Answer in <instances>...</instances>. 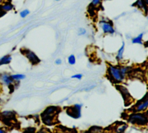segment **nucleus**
I'll return each mask as SVG.
<instances>
[{
  "label": "nucleus",
  "mask_w": 148,
  "mask_h": 133,
  "mask_svg": "<svg viewBox=\"0 0 148 133\" xmlns=\"http://www.w3.org/2000/svg\"><path fill=\"white\" fill-rule=\"evenodd\" d=\"M102 128L97 126H93L89 129L88 132H99L102 131Z\"/></svg>",
  "instance_id": "obj_17"
},
{
  "label": "nucleus",
  "mask_w": 148,
  "mask_h": 133,
  "mask_svg": "<svg viewBox=\"0 0 148 133\" xmlns=\"http://www.w3.org/2000/svg\"><path fill=\"white\" fill-rule=\"evenodd\" d=\"M29 13V11L28 9H24V10H22L21 12H20V15L21 17L24 18V17H25Z\"/></svg>",
  "instance_id": "obj_19"
},
{
  "label": "nucleus",
  "mask_w": 148,
  "mask_h": 133,
  "mask_svg": "<svg viewBox=\"0 0 148 133\" xmlns=\"http://www.w3.org/2000/svg\"><path fill=\"white\" fill-rule=\"evenodd\" d=\"M148 106V99L147 96V94L145 95L144 98H143L140 100H138L136 103L134 105V109H133V112L134 113L140 112L145 110Z\"/></svg>",
  "instance_id": "obj_7"
},
{
  "label": "nucleus",
  "mask_w": 148,
  "mask_h": 133,
  "mask_svg": "<svg viewBox=\"0 0 148 133\" xmlns=\"http://www.w3.org/2000/svg\"><path fill=\"white\" fill-rule=\"evenodd\" d=\"M128 122L135 125H144L147 124V112L145 113H134L130 115L128 117Z\"/></svg>",
  "instance_id": "obj_2"
},
{
  "label": "nucleus",
  "mask_w": 148,
  "mask_h": 133,
  "mask_svg": "<svg viewBox=\"0 0 148 133\" xmlns=\"http://www.w3.org/2000/svg\"><path fill=\"white\" fill-rule=\"evenodd\" d=\"M61 59H57L56 60V62H55V63L57 64H60L61 63Z\"/></svg>",
  "instance_id": "obj_24"
},
{
  "label": "nucleus",
  "mask_w": 148,
  "mask_h": 133,
  "mask_svg": "<svg viewBox=\"0 0 148 133\" xmlns=\"http://www.w3.org/2000/svg\"><path fill=\"white\" fill-rule=\"evenodd\" d=\"M12 56L10 55H6L0 58V66L9 64L12 61Z\"/></svg>",
  "instance_id": "obj_12"
},
{
  "label": "nucleus",
  "mask_w": 148,
  "mask_h": 133,
  "mask_svg": "<svg viewBox=\"0 0 148 133\" xmlns=\"http://www.w3.org/2000/svg\"><path fill=\"white\" fill-rule=\"evenodd\" d=\"M82 74H76L75 75H73L71 77L72 78H77V79H79V80H80L82 77Z\"/></svg>",
  "instance_id": "obj_23"
},
{
  "label": "nucleus",
  "mask_w": 148,
  "mask_h": 133,
  "mask_svg": "<svg viewBox=\"0 0 148 133\" xmlns=\"http://www.w3.org/2000/svg\"><path fill=\"white\" fill-rule=\"evenodd\" d=\"M68 63L70 64H74L76 62V59H75V57L73 55H71L69 57H68Z\"/></svg>",
  "instance_id": "obj_18"
},
{
  "label": "nucleus",
  "mask_w": 148,
  "mask_h": 133,
  "mask_svg": "<svg viewBox=\"0 0 148 133\" xmlns=\"http://www.w3.org/2000/svg\"><path fill=\"white\" fill-rule=\"evenodd\" d=\"M13 8V5L12 4H11L10 3L8 2V3H6L3 4V5H2L0 7V10L2 12H8V11L11 10Z\"/></svg>",
  "instance_id": "obj_13"
},
{
  "label": "nucleus",
  "mask_w": 148,
  "mask_h": 133,
  "mask_svg": "<svg viewBox=\"0 0 148 133\" xmlns=\"http://www.w3.org/2000/svg\"><path fill=\"white\" fill-rule=\"evenodd\" d=\"M61 112V109L58 106H50L42 113L41 117L43 123L47 125H51L57 122V115Z\"/></svg>",
  "instance_id": "obj_1"
},
{
  "label": "nucleus",
  "mask_w": 148,
  "mask_h": 133,
  "mask_svg": "<svg viewBox=\"0 0 148 133\" xmlns=\"http://www.w3.org/2000/svg\"><path fill=\"white\" fill-rule=\"evenodd\" d=\"M35 131V128L33 127H29L27 128H25V130L24 131V132H34Z\"/></svg>",
  "instance_id": "obj_22"
},
{
  "label": "nucleus",
  "mask_w": 148,
  "mask_h": 133,
  "mask_svg": "<svg viewBox=\"0 0 148 133\" xmlns=\"http://www.w3.org/2000/svg\"><path fill=\"white\" fill-rule=\"evenodd\" d=\"M109 77L111 78V81L114 83H119L123 81L124 77L122 76L120 69L116 67L110 66L108 69Z\"/></svg>",
  "instance_id": "obj_3"
},
{
  "label": "nucleus",
  "mask_w": 148,
  "mask_h": 133,
  "mask_svg": "<svg viewBox=\"0 0 148 133\" xmlns=\"http://www.w3.org/2000/svg\"><path fill=\"white\" fill-rule=\"evenodd\" d=\"M0 117L2 120L7 124L11 123L13 120H16V114L13 111L5 110L1 113Z\"/></svg>",
  "instance_id": "obj_8"
},
{
  "label": "nucleus",
  "mask_w": 148,
  "mask_h": 133,
  "mask_svg": "<svg viewBox=\"0 0 148 133\" xmlns=\"http://www.w3.org/2000/svg\"><path fill=\"white\" fill-rule=\"evenodd\" d=\"M102 28L104 33L113 34L114 33V30L111 23L105 21H102Z\"/></svg>",
  "instance_id": "obj_10"
},
{
  "label": "nucleus",
  "mask_w": 148,
  "mask_h": 133,
  "mask_svg": "<svg viewBox=\"0 0 148 133\" xmlns=\"http://www.w3.org/2000/svg\"><path fill=\"white\" fill-rule=\"evenodd\" d=\"M143 34L141 33L139 35H138L136 37L132 39V42L133 44H142V37H143Z\"/></svg>",
  "instance_id": "obj_16"
},
{
  "label": "nucleus",
  "mask_w": 148,
  "mask_h": 133,
  "mask_svg": "<svg viewBox=\"0 0 148 133\" xmlns=\"http://www.w3.org/2000/svg\"><path fill=\"white\" fill-rule=\"evenodd\" d=\"M100 2H101V0H92L91 5L92 6H97L100 3Z\"/></svg>",
  "instance_id": "obj_20"
},
{
  "label": "nucleus",
  "mask_w": 148,
  "mask_h": 133,
  "mask_svg": "<svg viewBox=\"0 0 148 133\" xmlns=\"http://www.w3.org/2000/svg\"><path fill=\"white\" fill-rule=\"evenodd\" d=\"M147 5L145 3V2L143 1V0H137L132 6H136L139 9H142L145 10V13H147Z\"/></svg>",
  "instance_id": "obj_11"
},
{
  "label": "nucleus",
  "mask_w": 148,
  "mask_h": 133,
  "mask_svg": "<svg viewBox=\"0 0 148 133\" xmlns=\"http://www.w3.org/2000/svg\"><path fill=\"white\" fill-rule=\"evenodd\" d=\"M20 52L22 54L25 55L27 58L29 60V61L32 64H36L40 62V59L39 57L35 55V53L30 51L29 49H21Z\"/></svg>",
  "instance_id": "obj_6"
},
{
  "label": "nucleus",
  "mask_w": 148,
  "mask_h": 133,
  "mask_svg": "<svg viewBox=\"0 0 148 133\" xmlns=\"http://www.w3.org/2000/svg\"><path fill=\"white\" fill-rule=\"evenodd\" d=\"M5 132H6V131H5L3 128L0 127V133H4Z\"/></svg>",
  "instance_id": "obj_25"
},
{
  "label": "nucleus",
  "mask_w": 148,
  "mask_h": 133,
  "mask_svg": "<svg viewBox=\"0 0 148 133\" xmlns=\"http://www.w3.org/2000/svg\"><path fill=\"white\" fill-rule=\"evenodd\" d=\"M1 86H0V94H1ZM2 99H1V97H0V105H1V103H2Z\"/></svg>",
  "instance_id": "obj_26"
},
{
  "label": "nucleus",
  "mask_w": 148,
  "mask_h": 133,
  "mask_svg": "<svg viewBox=\"0 0 148 133\" xmlns=\"http://www.w3.org/2000/svg\"><path fill=\"white\" fill-rule=\"evenodd\" d=\"M81 105L76 104L73 106H69L67 108L66 114L74 118H78L81 115Z\"/></svg>",
  "instance_id": "obj_5"
},
{
  "label": "nucleus",
  "mask_w": 148,
  "mask_h": 133,
  "mask_svg": "<svg viewBox=\"0 0 148 133\" xmlns=\"http://www.w3.org/2000/svg\"><path fill=\"white\" fill-rule=\"evenodd\" d=\"M11 77L14 81H19L21 80L24 79L25 78V76L22 74H17L11 75Z\"/></svg>",
  "instance_id": "obj_14"
},
{
  "label": "nucleus",
  "mask_w": 148,
  "mask_h": 133,
  "mask_svg": "<svg viewBox=\"0 0 148 133\" xmlns=\"http://www.w3.org/2000/svg\"><path fill=\"white\" fill-rule=\"evenodd\" d=\"M0 81L2 83L7 85L8 87L14 82V81L12 78L11 75L7 73H3L0 74Z\"/></svg>",
  "instance_id": "obj_9"
},
{
  "label": "nucleus",
  "mask_w": 148,
  "mask_h": 133,
  "mask_svg": "<svg viewBox=\"0 0 148 133\" xmlns=\"http://www.w3.org/2000/svg\"><path fill=\"white\" fill-rule=\"evenodd\" d=\"M56 1H60V0H56Z\"/></svg>",
  "instance_id": "obj_27"
},
{
  "label": "nucleus",
  "mask_w": 148,
  "mask_h": 133,
  "mask_svg": "<svg viewBox=\"0 0 148 133\" xmlns=\"http://www.w3.org/2000/svg\"><path fill=\"white\" fill-rule=\"evenodd\" d=\"M124 45H125L124 42H123L122 46L119 49V50L118 51V53H117V56H116V58L117 59V60H121L123 58V52H124Z\"/></svg>",
  "instance_id": "obj_15"
},
{
  "label": "nucleus",
  "mask_w": 148,
  "mask_h": 133,
  "mask_svg": "<svg viewBox=\"0 0 148 133\" xmlns=\"http://www.w3.org/2000/svg\"><path fill=\"white\" fill-rule=\"evenodd\" d=\"M116 88L117 90L120 91V94H121L124 100V105L125 106H128L130 105L133 102L134 99L130 94L128 89L125 87L120 85H116Z\"/></svg>",
  "instance_id": "obj_4"
},
{
  "label": "nucleus",
  "mask_w": 148,
  "mask_h": 133,
  "mask_svg": "<svg viewBox=\"0 0 148 133\" xmlns=\"http://www.w3.org/2000/svg\"><path fill=\"white\" fill-rule=\"evenodd\" d=\"M86 33V30L84 28H80L78 30V35H82L85 34Z\"/></svg>",
  "instance_id": "obj_21"
}]
</instances>
